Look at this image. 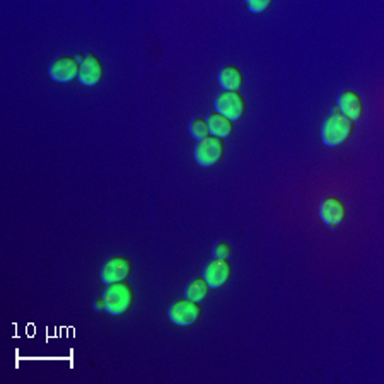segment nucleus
<instances>
[{"mask_svg":"<svg viewBox=\"0 0 384 384\" xmlns=\"http://www.w3.org/2000/svg\"><path fill=\"white\" fill-rule=\"evenodd\" d=\"M48 72L56 82H72L81 74V65L77 64L74 56H60V59L51 62Z\"/></svg>","mask_w":384,"mask_h":384,"instance_id":"obj_9","label":"nucleus"},{"mask_svg":"<svg viewBox=\"0 0 384 384\" xmlns=\"http://www.w3.org/2000/svg\"><path fill=\"white\" fill-rule=\"evenodd\" d=\"M219 82L224 91H238L243 86V74L236 65H226L219 72Z\"/></svg>","mask_w":384,"mask_h":384,"instance_id":"obj_13","label":"nucleus"},{"mask_svg":"<svg viewBox=\"0 0 384 384\" xmlns=\"http://www.w3.org/2000/svg\"><path fill=\"white\" fill-rule=\"evenodd\" d=\"M190 133L193 135V138H196V141H203V138H207L208 135H211L207 120H203V118H195V120H191Z\"/></svg>","mask_w":384,"mask_h":384,"instance_id":"obj_15","label":"nucleus"},{"mask_svg":"<svg viewBox=\"0 0 384 384\" xmlns=\"http://www.w3.org/2000/svg\"><path fill=\"white\" fill-rule=\"evenodd\" d=\"M320 216L321 221L330 228H337L342 224L347 217L345 205L337 196H326L320 205Z\"/></svg>","mask_w":384,"mask_h":384,"instance_id":"obj_8","label":"nucleus"},{"mask_svg":"<svg viewBox=\"0 0 384 384\" xmlns=\"http://www.w3.org/2000/svg\"><path fill=\"white\" fill-rule=\"evenodd\" d=\"M168 316L174 325H193V323L198 321L200 316H202V306H200L198 303H195V300H190L186 298L174 300L171 306H169Z\"/></svg>","mask_w":384,"mask_h":384,"instance_id":"obj_5","label":"nucleus"},{"mask_svg":"<svg viewBox=\"0 0 384 384\" xmlns=\"http://www.w3.org/2000/svg\"><path fill=\"white\" fill-rule=\"evenodd\" d=\"M132 272V261L125 256H111L101 268V281L106 283L123 282Z\"/></svg>","mask_w":384,"mask_h":384,"instance_id":"obj_6","label":"nucleus"},{"mask_svg":"<svg viewBox=\"0 0 384 384\" xmlns=\"http://www.w3.org/2000/svg\"><path fill=\"white\" fill-rule=\"evenodd\" d=\"M94 309H98V311H101V309H106V304H104V298L94 300Z\"/></svg>","mask_w":384,"mask_h":384,"instance_id":"obj_18","label":"nucleus"},{"mask_svg":"<svg viewBox=\"0 0 384 384\" xmlns=\"http://www.w3.org/2000/svg\"><path fill=\"white\" fill-rule=\"evenodd\" d=\"M104 69L101 60L94 54H87L82 60L81 74H79V81L84 86H98L103 81Z\"/></svg>","mask_w":384,"mask_h":384,"instance_id":"obj_10","label":"nucleus"},{"mask_svg":"<svg viewBox=\"0 0 384 384\" xmlns=\"http://www.w3.org/2000/svg\"><path fill=\"white\" fill-rule=\"evenodd\" d=\"M353 126H355V123H353L350 118L343 115L338 108H335V110L326 116L325 123H323L321 128L323 142L330 147L342 146V143L352 135Z\"/></svg>","mask_w":384,"mask_h":384,"instance_id":"obj_1","label":"nucleus"},{"mask_svg":"<svg viewBox=\"0 0 384 384\" xmlns=\"http://www.w3.org/2000/svg\"><path fill=\"white\" fill-rule=\"evenodd\" d=\"M226 143L224 138H217L213 135H208L203 141H198L195 147V161L203 168H211L217 164L224 157Z\"/></svg>","mask_w":384,"mask_h":384,"instance_id":"obj_3","label":"nucleus"},{"mask_svg":"<svg viewBox=\"0 0 384 384\" xmlns=\"http://www.w3.org/2000/svg\"><path fill=\"white\" fill-rule=\"evenodd\" d=\"M216 110L231 121L241 120L246 113V101L238 91H224L216 96Z\"/></svg>","mask_w":384,"mask_h":384,"instance_id":"obj_4","label":"nucleus"},{"mask_svg":"<svg viewBox=\"0 0 384 384\" xmlns=\"http://www.w3.org/2000/svg\"><path fill=\"white\" fill-rule=\"evenodd\" d=\"M207 125L208 130H211V135L217 138H228L231 133H233V121L229 118L222 116L221 113H212V115L207 116Z\"/></svg>","mask_w":384,"mask_h":384,"instance_id":"obj_12","label":"nucleus"},{"mask_svg":"<svg viewBox=\"0 0 384 384\" xmlns=\"http://www.w3.org/2000/svg\"><path fill=\"white\" fill-rule=\"evenodd\" d=\"M229 256H231L229 243H217L216 246H213V258L228 260Z\"/></svg>","mask_w":384,"mask_h":384,"instance_id":"obj_16","label":"nucleus"},{"mask_svg":"<svg viewBox=\"0 0 384 384\" xmlns=\"http://www.w3.org/2000/svg\"><path fill=\"white\" fill-rule=\"evenodd\" d=\"M231 263L228 260H219L213 258L212 261H208L207 267L203 268V278L207 281L208 287L211 289H221L224 283H228L231 278Z\"/></svg>","mask_w":384,"mask_h":384,"instance_id":"obj_7","label":"nucleus"},{"mask_svg":"<svg viewBox=\"0 0 384 384\" xmlns=\"http://www.w3.org/2000/svg\"><path fill=\"white\" fill-rule=\"evenodd\" d=\"M208 290H211V287H208V283L203 277L193 278V281L186 286L185 298L190 300H195V303H203V300L207 299Z\"/></svg>","mask_w":384,"mask_h":384,"instance_id":"obj_14","label":"nucleus"},{"mask_svg":"<svg viewBox=\"0 0 384 384\" xmlns=\"http://www.w3.org/2000/svg\"><path fill=\"white\" fill-rule=\"evenodd\" d=\"M103 298L104 304H106V311L113 314V316H120V314L130 311L135 300L132 286L126 283V281L108 283Z\"/></svg>","mask_w":384,"mask_h":384,"instance_id":"obj_2","label":"nucleus"},{"mask_svg":"<svg viewBox=\"0 0 384 384\" xmlns=\"http://www.w3.org/2000/svg\"><path fill=\"white\" fill-rule=\"evenodd\" d=\"M246 6L251 12H256V14H258V12L267 11V9L272 6V0H248Z\"/></svg>","mask_w":384,"mask_h":384,"instance_id":"obj_17","label":"nucleus"},{"mask_svg":"<svg viewBox=\"0 0 384 384\" xmlns=\"http://www.w3.org/2000/svg\"><path fill=\"white\" fill-rule=\"evenodd\" d=\"M338 110L355 123L362 118V99L355 91H343L338 96Z\"/></svg>","mask_w":384,"mask_h":384,"instance_id":"obj_11","label":"nucleus"}]
</instances>
